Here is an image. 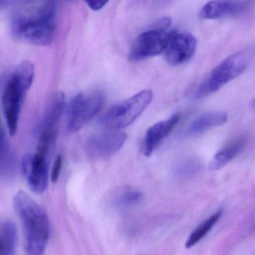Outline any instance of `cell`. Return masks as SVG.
I'll return each instance as SVG.
<instances>
[{
    "mask_svg": "<svg viewBox=\"0 0 255 255\" xmlns=\"http://www.w3.org/2000/svg\"><path fill=\"white\" fill-rule=\"evenodd\" d=\"M247 7V3L239 0H212L205 4L199 16L205 19H217L238 14Z\"/></svg>",
    "mask_w": 255,
    "mask_h": 255,
    "instance_id": "12",
    "label": "cell"
},
{
    "mask_svg": "<svg viewBox=\"0 0 255 255\" xmlns=\"http://www.w3.org/2000/svg\"><path fill=\"white\" fill-rule=\"evenodd\" d=\"M61 167H62V157L58 155L54 162L53 167H52V174H51V181L52 183H56L59 178L61 173Z\"/></svg>",
    "mask_w": 255,
    "mask_h": 255,
    "instance_id": "21",
    "label": "cell"
},
{
    "mask_svg": "<svg viewBox=\"0 0 255 255\" xmlns=\"http://www.w3.org/2000/svg\"><path fill=\"white\" fill-rule=\"evenodd\" d=\"M105 97L100 91L79 93L66 106L67 127L70 131L83 128L100 112L104 104Z\"/></svg>",
    "mask_w": 255,
    "mask_h": 255,
    "instance_id": "5",
    "label": "cell"
},
{
    "mask_svg": "<svg viewBox=\"0 0 255 255\" xmlns=\"http://www.w3.org/2000/svg\"><path fill=\"white\" fill-rule=\"evenodd\" d=\"M48 155L36 151L34 155L26 156L22 160V172L34 193H42L47 188Z\"/></svg>",
    "mask_w": 255,
    "mask_h": 255,
    "instance_id": "10",
    "label": "cell"
},
{
    "mask_svg": "<svg viewBox=\"0 0 255 255\" xmlns=\"http://www.w3.org/2000/svg\"><path fill=\"white\" fill-rule=\"evenodd\" d=\"M247 137L242 136L222 148L213 158L210 164V169L218 171L227 166L242 152L243 150L247 146Z\"/></svg>",
    "mask_w": 255,
    "mask_h": 255,
    "instance_id": "13",
    "label": "cell"
},
{
    "mask_svg": "<svg viewBox=\"0 0 255 255\" xmlns=\"http://www.w3.org/2000/svg\"><path fill=\"white\" fill-rule=\"evenodd\" d=\"M1 124H0V139H1Z\"/></svg>",
    "mask_w": 255,
    "mask_h": 255,
    "instance_id": "24",
    "label": "cell"
},
{
    "mask_svg": "<svg viewBox=\"0 0 255 255\" xmlns=\"http://www.w3.org/2000/svg\"><path fill=\"white\" fill-rule=\"evenodd\" d=\"M253 107H254L255 109V99L254 100V101H253Z\"/></svg>",
    "mask_w": 255,
    "mask_h": 255,
    "instance_id": "25",
    "label": "cell"
},
{
    "mask_svg": "<svg viewBox=\"0 0 255 255\" xmlns=\"http://www.w3.org/2000/svg\"><path fill=\"white\" fill-rule=\"evenodd\" d=\"M7 0H0V7L1 6L4 5L6 2H7Z\"/></svg>",
    "mask_w": 255,
    "mask_h": 255,
    "instance_id": "23",
    "label": "cell"
},
{
    "mask_svg": "<svg viewBox=\"0 0 255 255\" xmlns=\"http://www.w3.org/2000/svg\"><path fill=\"white\" fill-rule=\"evenodd\" d=\"M56 10L52 1L16 13L10 24L13 38L22 43L44 46L53 41Z\"/></svg>",
    "mask_w": 255,
    "mask_h": 255,
    "instance_id": "1",
    "label": "cell"
},
{
    "mask_svg": "<svg viewBox=\"0 0 255 255\" xmlns=\"http://www.w3.org/2000/svg\"><path fill=\"white\" fill-rule=\"evenodd\" d=\"M152 98L151 90L140 91L111 108L100 118V124L112 130L126 128L140 116Z\"/></svg>",
    "mask_w": 255,
    "mask_h": 255,
    "instance_id": "4",
    "label": "cell"
},
{
    "mask_svg": "<svg viewBox=\"0 0 255 255\" xmlns=\"http://www.w3.org/2000/svg\"><path fill=\"white\" fill-rule=\"evenodd\" d=\"M222 215H223V210H219L215 214H213L209 218L201 223L189 236L185 244L186 248L191 249L197 245L214 229V226L221 218Z\"/></svg>",
    "mask_w": 255,
    "mask_h": 255,
    "instance_id": "17",
    "label": "cell"
},
{
    "mask_svg": "<svg viewBox=\"0 0 255 255\" xmlns=\"http://www.w3.org/2000/svg\"><path fill=\"white\" fill-rule=\"evenodd\" d=\"M13 73L17 76L24 88L28 91L32 85L33 80H34V64L29 61H22L16 67Z\"/></svg>",
    "mask_w": 255,
    "mask_h": 255,
    "instance_id": "19",
    "label": "cell"
},
{
    "mask_svg": "<svg viewBox=\"0 0 255 255\" xmlns=\"http://www.w3.org/2000/svg\"><path fill=\"white\" fill-rule=\"evenodd\" d=\"M13 203L15 212L23 227L25 252L31 255H43L50 232L46 212L25 192H18Z\"/></svg>",
    "mask_w": 255,
    "mask_h": 255,
    "instance_id": "2",
    "label": "cell"
},
{
    "mask_svg": "<svg viewBox=\"0 0 255 255\" xmlns=\"http://www.w3.org/2000/svg\"><path fill=\"white\" fill-rule=\"evenodd\" d=\"M228 119L229 116L226 112H207L198 117L190 124L188 128L189 134H201L211 129L224 125L227 123Z\"/></svg>",
    "mask_w": 255,
    "mask_h": 255,
    "instance_id": "14",
    "label": "cell"
},
{
    "mask_svg": "<svg viewBox=\"0 0 255 255\" xmlns=\"http://www.w3.org/2000/svg\"><path fill=\"white\" fill-rule=\"evenodd\" d=\"M65 96L58 92L54 95L41 124L40 132L55 131V127L66 110Z\"/></svg>",
    "mask_w": 255,
    "mask_h": 255,
    "instance_id": "15",
    "label": "cell"
},
{
    "mask_svg": "<svg viewBox=\"0 0 255 255\" xmlns=\"http://www.w3.org/2000/svg\"><path fill=\"white\" fill-rule=\"evenodd\" d=\"M142 199L140 191L131 187H126L118 193L115 202L118 208H129L137 205Z\"/></svg>",
    "mask_w": 255,
    "mask_h": 255,
    "instance_id": "18",
    "label": "cell"
},
{
    "mask_svg": "<svg viewBox=\"0 0 255 255\" xmlns=\"http://www.w3.org/2000/svg\"><path fill=\"white\" fill-rule=\"evenodd\" d=\"M99 133L91 136L85 144L87 155L93 160H103L115 155L127 140L125 133L120 130Z\"/></svg>",
    "mask_w": 255,
    "mask_h": 255,
    "instance_id": "8",
    "label": "cell"
},
{
    "mask_svg": "<svg viewBox=\"0 0 255 255\" xmlns=\"http://www.w3.org/2000/svg\"><path fill=\"white\" fill-rule=\"evenodd\" d=\"M180 118V114H175L168 119L156 123L148 128L142 143V153L144 155L149 157L153 154L162 141L172 132Z\"/></svg>",
    "mask_w": 255,
    "mask_h": 255,
    "instance_id": "11",
    "label": "cell"
},
{
    "mask_svg": "<svg viewBox=\"0 0 255 255\" xmlns=\"http://www.w3.org/2000/svg\"><path fill=\"white\" fill-rule=\"evenodd\" d=\"M170 24L169 18H163L154 28L141 33L133 42L130 60L141 61L164 52L172 33L167 30Z\"/></svg>",
    "mask_w": 255,
    "mask_h": 255,
    "instance_id": "6",
    "label": "cell"
},
{
    "mask_svg": "<svg viewBox=\"0 0 255 255\" xmlns=\"http://www.w3.org/2000/svg\"><path fill=\"white\" fill-rule=\"evenodd\" d=\"M197 46V40L187 32L172 31L164 50L165 58L169 64L179 65L191 59Z\"/></svg>",
    "mask_w": 255,
    "mask_h": 255,
    "instance_id": "9",
    "label": "cell"
},
{
    "mask_svg": "<svg viewBox=\"0 0 255 255\" xmlns=\"http://www.w3.org/2000/svg\"><path fill=\"white\" fill-rule=\"evenodd\" d=\"M17 243V230L13 222H0V255L14 254Z\"/></svg>",
    "mask_w": 255,
    "mask_h": 255,
    "instance_id": "16",
    "label": "cell"
},
{
    "mask_svg": "<svg viewBox=\"0 0 255 255\" xmlns=\"http://www.w3.org/2000/svg\"><path fill=\"white\" fill-rule=\"evenodd\" d=\"M85 1L92 10H99L106 6L109 0H85Z\"/></svg>",
    "mask_w": 255,
    "mask_h": 255,
    "instance_id": "22",
    "label": "cell"
},
{
    "mask_svg": "<svg viewBox=\"0 0 255 255\" xmlns=\"http://www.w3.org/2000/svg\"><path fill=\"white\" fill-rule=\"evenodd\" d=\"M255 58V46H250L225 58L201 82L195 92V98H205L221 89L243 74Z\"/></svg>",
    "mask_w": 255,
    "mask_h": 255,
    "instance_id": "3",
    "label": "cell"
},
{
    "mask_svg": "<svg viewBox=\"0 0 255 255\" xmlns=\"http://www.w3.org/2000/svg\"><path fill=\"white\" fill-rule=\"evenodd\" d=\"M27 90L24 88L17 76L12 73L6 82L3 91L1 103L3 112L7 122L9 134L11 136L16 134L18 121L22 107V100Z\"/></svg>",
    "mask_w": 255,
    "mask_h": 255,
    "instance_id": "7",
    "label": "cell"
},
{
    "mask_svg": "<svg viewBox=\"0 0 255 255\" xmlns=\"http://www.w3.org/2000/svg\"><path fill=\"white\" fill-rule=\"evenodd\" d=\"M200 164L195 160H188L177 166L175 174L179 177H188L199 171Z\"/></svg>",
    "mask_w": 255,
    "mask_h": 255,
    "instance_id": "20",
    "label": "cell"
}]
</instances>
